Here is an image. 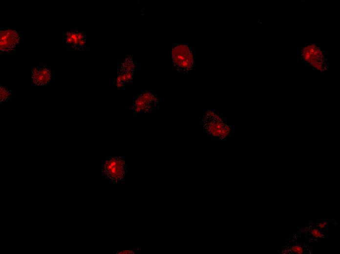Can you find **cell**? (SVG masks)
I'll return each mask as SVG.
<instances>
[{"label":"cell","instance_id":"9","mask_svg":"<svg viewBox=\"0 0 340 254\" xmlns=\"http://www.w3.org/2000/svg\"><path fill=\"white\" fill-rule=\"evenodd\" d=\"M134 65L132 61L127 60L122 64L121 69L123 71L120 73L117 78V83L118 85L120 83V85L125 84L131 78L133 75Z\"/></svg>","mask_w":340,"mask_h":254},{"label":"cell","instance_id":"6","mask_svg":"<svg viewBox=\"0 0 340 254\" xmlns=\"http://www.w3.org/2000/svg\"><path fill=\"white\" fill-rule=\"evenodd\" d=\"M87 37L85 32L77 27H71L63 33L62 52L80 51L88 49Z\"/></svg>","mask_w":340,"mask_h":254},{"label":"cell","instance_id":"4","mask_svg":"<svg viewBox=\"0 0 340 254\" xmlns=\"http://www.w3.org/2000/svg\"><path fill=\"white\" fill-rule=\"evenodd\" d=\"M127 171V164L121 157H107L102 163V175L113 187L124 183Z\"/></svg>","mask_w":340,"mask_h":254},{"label":"cell","instance_id":"7","mask_svg":"<svg viewBox=\"0 0 340 254\" xmlns=\"http://www.w3.org/2000/svg\"><path fill=\"white\" fill-rule=\"evenodd\" d=\"M53 63L32 64L31 66V84L32 86L52 85L55 80Z\"/></svg>","mask_w":340,"mask_h":254},{"label":"cell","instance_id":"13","mask_svg":"<svg viewBox=\"0 0 340 254\" xmlns=\"http://www.w3.org/2000/svg\"><path fill=\"white\" fill-rule=\"evenodd\" d=\"M312 235L315 238H321L323 237L322 233L316 228L313 229L311 231Z\"/></svg>","mask_w":340,"mask_h":254},{"label":"cell","instance_id":"3","mask_svg":"<svg viewBox=\"0 0 340 254\" xmlns=\"http://www.w3.org/2000/svg\"><path fill=\"white\" fill-rule=\"evenodd\" d=\"M297 54L299 61L312 69L323 72L328 68L325 49L317 42L305 43Z\"/></svg>","mask_w":340,"mask_h":254},{"label":"cell","instance_id":"1","mask_svg":"<svg viewBox=\"0 0 340 254\" xmlns=\"http://www.w3.org/2000/svg\"><path fill=\"white\" fill-rule=\"evenodd\" d=\"M198 123L203 133L212 141H226L233 134V127L216 109L205 110L199 116Z\"/></svg>","mask_w":340,"mask_h":254},{"label":"cell","instance_id":"11","mask_svg":"<svg viewBox=\"0 0 340 254\" xmlns=\"http://www.w3.org/2000/svg\"><path fill=\"white\" fill-rule=\"evenodd\" d=\"M140 248L136 247L135 248H129V249H125L124 250H117L113 251V253L115 254H137L139 253Z\"/></svg>","mask_w":340,"mask_h":254},{"label":"cell","instance_id":"12","mask_svg":"<svg viewBox=\"0 0 340 254\" xmlns=\"http://www.w3.org/2000/svg\"><path fill=\"white\" fill-rule=\"evenodd\" d=\"M291 250L297 254H302L304 252L303 248L298 245H293L291 248Z\"/></svg>","mask_w":340,"mask_h":254},{"label":"cell","instance_id":"8","mask_svg":"<svg viewBox=\"0 0 340 254\" xmlns=\"http://www.w3.org/2000/svg\"><path fill=\"white\" fill-rule=\"evenodd\" d=\"M159 103L156 94L151 91H145L138 96L133 103L136 112H149L155 109Z\"/></svg>","mask_w":340,"mask_h":254},{"label":"cell","instance_id":"5","mask_svg":"<svg viewBox=\"0 0 340 254\" xmlns=\"http://www.w3.org/2000/svg\"><path fill=\"white\" fill-rule=\"evenodd\" d=\"M22 42V33L16 27L0 24V55L15 53L17 49L21 47Z\"/></svg>","mask_w":340,"mask_h":254},{"label":"cell","instance_id":"14","mask_svg":"<svg viewBox=\"0 0 340 254\" xmlns=\"http://www.w3.org/2000/svg\"><path fill=\"white\" fill-rule=\"evenodd\" d=\"M327 222L326 221H324L319 224L318 226L320 229H323L327 225Z\"/></svg>","mask_w":340,"mask_h":254},{"label":"cell","instance_id":"10","mask_svg":"<svg viewBox=\"0 0 340 254\" xmlns=\"http://www.w3.org/2000/svg\"><path fill=\"white\" fill-rule=\"evenodd\" d=\"M15 97L13 90L7 86L1 85L0 86V103L4 104L13 100Z\"/></svg>","mask_w":340,"mask_h":254},{"label":"cell","instance_id":"2","mask_svg":"<svg viewBox=\"0 0 340 254\" xmlns=\"http://www.w3.org/2000/svg\"><path fill=\"white\" fill-rule=\"evenodd\" d=\"M170 54L173 69L176 73L187 75L195 69V52L187 41H179L173 43Z\"/></svg>","mask_w":340,"mask_h":254}]
</instances>
